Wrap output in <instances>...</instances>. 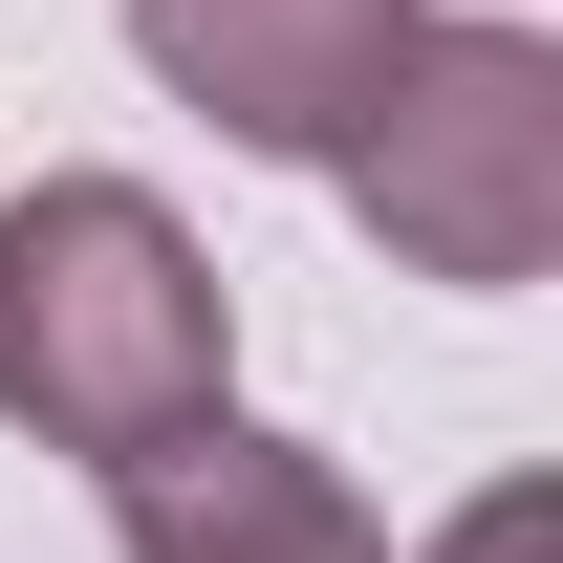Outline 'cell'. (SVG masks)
I'll return each instance as SVG.
<instances>
[{"label":"cell","mask_w":563,"mask_h":563,"mask_svg":"<svg viewBox=\"0 0 563 563\" xmlns=\"http://www.w3.org/2000/svg\"><path fill=\"white\" fill-rule=\"evenodd\" d=\"M196 412H239V282L196 261V217L152 196V174L0 196V433L131 477Z\"/></svg>","instance_id":"1"},{"label":"cell","mask_w":563,"mask_h":563,"mask_svg":"<svg viewBox=\"0 0 563 563\" xmlns=\"http://www.w3.org/2000/svg\"><path fill=\"white\" fill-rule=\"evenodd\" d=\"M347 217L390 282H455V303L542 282L563 261V44L542 22H412V66L347 152Z\"/></svg>","instance_id":"2"},{"label":"cell","mask_w":563,"mask_h":563,"mask_svg":"<svg viewBox=\"0 0 563 563\" xmlns=\"http://www.w3.org/2000/svg\"><path fill=\"white\" fill-rule=\"evenodd\" d=\"M412 22L433 0H131V66L174 109H217L239 152H282V174H347L390 66H412Z\"/></svg>","instance_id":"3"},{"label":"cell","mask_w":563,"mask_h":563,"mask_svg":"<svg viewBox=\"0 0 563 563\" xmlns=\"http://www.w3.org/2000/svg\"><path fill=\"white\" fill-rule=\"evenodd\" d=\"M109 542L131 563H390V520H368L347 455H303V433H261V412H196L174 455L109 477Z\"/></svg>","instance_id":"4"},{"label":"cell","mask_w":563,"mask_h":563,"mask_svg":"<svg viewBox=\"0 0 563 563\" xmlns=\"http://www.w3.org/2000/svg\"><path fill=\"white\" fill-rule=\"evenodd\" d=\"M433 563H542V477H498V498H477V520H455Z\"/></svg>","instance_id":"5"}]
</instances>
